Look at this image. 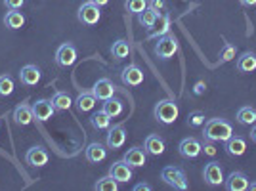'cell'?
Wrapping results in <instances>:
<instances>
[{
	"instance_id": "6da1fadb",
	"label": "cell",
	"mask_w": 256,
	"mask_h": 191,
	"mask_svg": "<svg viewBox=\"0 0 256 191\" xmlns=\"http://www.w3.org/2000/svg\"><path fill=\"white\" fill-rule=\"evenodd\" d=\"M234 136V126L226 118H210L204 122L203 138L208 142H226Z\"/></svg>"
},
{
	"instance_id": "7a4b0ae2",
	"label": "cell",
	"mask_w": 256,
	"mask_h": 191,
	"mask_svg": "<svg viewBox=\"0 0 256 191\" xmlns=\"http://www.w3.org/2000/svg\"><path fill=\"white\" fill-rule=\"evenodd\" d=\"M178 113H180V109L174 100H160L153 109V115L160 124H174L178 118Z\"/></svg>"
},
{
	"instance_id": "3957f363",
	"label": "cell",
	"mask_w": 256,
	"mask_h": 191,
	"mask_svg": "<svg viewBox=\"0 0 256 191\" xmlns=\"http://www.w3.org/2000/svg\"><path fill=\"white\" fill-rule=\"evenodd\" d=\"M160 180L168 184L174 190H188V176H186L184 170L176 168V166H164L160 172Z\"/></svg>"
},
{
	"instance_id": "277c9868",
	"label": "cell",
	"mask_w": 256,
	"mask_h": 191,
	"mask_svg": "<svg viewBox=\"0 0 256 191\" xmlns=\"http://www.w3.org/2000/svg\"><path fill=\"white\" fill-rule=\"evenodd\" d=\"M176 52H178V38L174 34L166 32V34L159 36V40L155 44V56L159 60H170Z\"/></svg>"
},
{
	"instance_id": "5b68a950",
	"label": "cell",
	"mask_w": 256,
	"mask_h": 191,
	"mask_svg": "<svg viewBox=\"0 0 256 191\" xmlns=\"http://www.w3.org/2000/svg\"><path fill=\"white\" fill-rule=\"evenodd\" d=\"M102 20V12H100V6L94 4V2H84L80 8H78V22L82 23V25H88V27H92V25H96L98 22Z\"/></svg>"
},
{
	"instance_id": "8992f818",
	"label": "cell",
	"mask_w": 256,
	"mask_h": 191,
	"mask_svg": "<svg viewBox=\"0 0 256 191\" xmlns=\"http://www.w3.org/2000/svg\"><path fill=\"white\" fill-rule=\"evenodd\" d=\"M76 48L73 46L71 42H65L62 44L60 48H58V52H56V64L60 65V67H71V65H75L76 62Z\"/></svg>"
},
{
	"instance_id": "52a82bcc",
	"label": "cell",
	"mask_w": 256,
	"mask_h": 191,
	"mask_svg": "<svg viewBox=\"0 0 256 191\" xmlns=\"http://www.w3.org/2000/svg\"><path fill=\"white\" fill-rule=\"evenodd\" d=\"M126 142V130L124 124H113L107 128V148L109 149H120Z\"/></svg>"
},
{
	"instance_id": "ba28073f",
	"label": "cell",
	"mask_w": 256,
	"mask_h": 191,
	"mask_svg": "<svg viewBox=\"0 0 256 191\" xmlns=\"http://www.w3.org/2000/svg\"><path fill=\"white\" fill-rule=\"evenodd\" d=\"M178 151L184 159H197L201 153H203V144L195 138H186L180 142Z\"/></svg>"
},
{
	"instance_id": "9c48e42d",
	"label": "cell",
	"mask_w": 256,
	"mask_h": 191,
	"mask_svg": "<svg viewBox=\"0 0 256 191\" xmlns=\"http://www.w3.org/2000/svg\"><path fill=\"white\" fill-rule=\"evenodd\" d=\"M31 107H32V117H34V120H38V122L50 120L54 115V111H56L52 100H38V102L32 104Z\"/></svg>"
},
{
	"instance_id": "30bf717a",
	"label": "cell",
	"mask_w": 256,
	"mask_h": 191,
	"mask_svg": "<svg viewBox=\"0 0 256 191\" xmlns=\"http://www.w3.org/2000/svg\"><path fill=\"white\" fill-rule=\"evenodd\" d=\"M203 178L204 182L208 184V186H222L224 184V170L222 166L218 164V162H208V164H204V170H203Z\"/></svg>"
},
{
	"instance_id": "8fae6325",
	"label": "cell",
	"mask_w": 256,
	"mask_h": 191,
	"mask_svg": "<svg viewBox=\"0 0 256 191\" xmlns=\"http://www.w3.org/2000/svg\"><path fill=\"white\" fill-rule=\"evenodd\" d=\"M115 90H117V88H115V84H113L109 78H100V80H96L94 86H92V94L96 96V100H102V102L113 98V96H115Z\"/></svg>"
},
{
	"instance_id": "7c38bea8",
	"label": "cell",
	"mask_w": 256,
	"mask_h": 191,
	"mask_svg": "<svg viewBox=\"0 0 256 191\" xmlns=\"http://www.w3.org/2000/svg\"><path fill=\"white\" fill-rule=\"evenodd\" d=\"M109 176H113L118 184L132 180V166H130L124 159L117 160V162H113V164H111V168H109Z\"/></svg>"
},
{
	"instance_id": "4fadbf2b",
	"label": "cell",
	"mask_w": 256,
	"mask_h": 191,
	"mask_svg": "<svg viewBox=\"0 0 256 191\" xmlns=\"http://www.w3.org/2000/svg\"><path fill=\"white\" fill-rule=\"evenodd\" d=\"M120 78H122V82L126 86H140L144 82V73H142V69H140L138 65L130 64L122 69Z\"/></svg>"
},
{
	"instance_id": "5bb4252c",
	"label": "cell",
	"mask_w": 256,
	"mask_h": 191,
	"mask_svg": "<svg viewBox=\"0 0 256 191\" xmlns=\"http://www.w3.org/2000/svg\"><path fill=\"white\" fill-rule=\"evenodd\" d=\"M48 151L40 146H34L27 151V155H25V160H27V164H31V166H36V168H40L44 164H48Z\"/></svg>"
},
{
	"instance_id": "9a60e30c",
	"label": "cell",
	"mask_w": 256,
	"mask_h": 191,
	"mask_svg": "<svg viewBox=\"0 0 256 191\" xmlns=\"http://www.w3.org/2000/svg\"><path fill=\"white\" fill-rule=\"evenodd\" d=\"M224 186L228 191H246L248 190V178L243 172L235 170L228 176V180H224Z\"/></svg>"
},
{
	"instance_id": "2e32d148",
	"label": "cell",
	"mask_w": 256,
	"mask_h": 191,
	"mask_svg": "<svg viewBox=\"0 0 256 191\" xmlns=\"http://www.w3.org/2000/svg\"><path fill=\"white\" fill-rule=\"evenodd\" d=\"M14 120L20 126H29L32 120H34V117H32V107L27 102L20 104V106L14 109Z\"/></svg>"
},
{
	"instance_id": "e0dca14e",
	"label": "cell",
	"mask_w": 256,
	"mask_h": 191,
	"mask_svg": "<svg viewBox=\"0 0 256 191\" xmlns=\"http://www.w3.org/2000/svg\"><path fill=\"white\" fill-rule=\"evenodd\" d=\"M40 78H42V73L36 65H25L20 73V80L25 86H36L40 82Z\"/></svg>"
},
{
	"instance_id": "ac0fdd59",
	"label": "cell",
	"mask_w": 256,
	"mask_h": 191,
	"mask_svg": "<svg viewBox=\"0 0 256 191\" xmlns=\"http://www.w3.org/2000/svg\"><path fill=\"white\" fill-rule=\"evenodd\" d=\"M226 153L230 157H243L246 151V142L241 136H232L230 140H226Z\"/></svg>"
},
{
	"instance_id": "d6986e66",
	"label": "cell",
	"mask_w": 256,
	"mask_h": 191,
	"mask_svg": "<svg viewBox=\"0 0 256 191\" xmlns=\"http://www.w3.org/2000/svg\"><path fill=\"white\" fill-rule=\"evenodd\" d=\"M235 67H237L239 73H245V74L256 71V54L254 52H243L239 58H237Z\"/></svg>"
},
{
	"instance_id": "ffe728a7",
	"label": "cell",
	"mask_w": 256,
	"mask_h": 191,
	"mask_svg": "<svg viewBox=\"0 0 256 191\" xmlns=\"http://www.w3.org/2000/svg\"><path fill=\"white\" fill-rule=\"evenodd\" d=\"M106 157H107V149L100 142H94V144H90L86 148V160L92 162V164H98V162L106 160Z\"/></svg>"
},
{
	"instance_id": "44dd1931",
	"label": "cell",
	"mask_w": 256,
	"mask_h": 191,
	"mask_svg": "<svg viewBox=\"0 0 256 191\" xmlns=\"http://www.w3.org/2000/svg\"><path fill=\"white\" fill-rule=\"evenodd\" d=\"M144 148H146V153H150L153 157H159V155L164 153V140L160 138L159 134H150L146 138Z\"/></svg>"
},
{
	"instance_id": "7402d4cb",
	"label": "cell",
	"mask_w": 256,
	"mask_h": 191,
	"mask_svg": "<svg viewBox=\"0 0 256 191\" xmlns=\"http://www.w3.org/2000/svg\"><path fill=\"white\" fill-rule=\"evenodd\" d=\"M124 160H126L132 168H142V166H146V160H148L146 149H140V148L128 149L126 153H124Z\"/></svg>"
},
{
	"instance_id": "603a6c76",
	"label": "cell",
	"mask_w": 256,
	"mask_h": 191,
	"mask_svg": "<svg viewBox=\"0 0 256 191\" xmlns=\"http://www.w3.org/2000/svg\"><path fill=\"white\" fill-rule=\"evenodd\" d=\"M75 104H76V109H78L80 113H88V111H92V109L96 107L98 100L92 92H82V94L76 98Z\"/></svg>"
},
{
	"instance_id": "cb8c5ba5",
	"label": "cell",
	"mask_w": 256,
	"mask_h": 191,
	"mask_svg": "<svg viewBox=\"0 0 256 191\" xmlns=\"http://www.w3.org/2000/svg\"><path fill=\"white\" fill-rule=\"evenodd\" d=\"M153 27H155V31L150 34V38H159L162 34H166L168 29H170V16L168 14H160Z\"/></svg>"
},
{
	"instance_id": "d4e9b609",
	"label": "cell",
	"mask_w": 256,
	"mask_h": 191,
	"mask_svg": "<svg viewBox=\"0 0 256 191\" xmlns=\"http://www.w3.org/2000/svg\"><path fill=\"white\" fill-rule=\"evenodd\" d=\"M4 25L8 29H14V31L16 29H22L23 25H25V16L18 10H10L6 14V18H4Z\"/></svg>"
},
{
	"instance_id": "484cf974",
	"label": "cell",
	"mask_w": 256,
	"mask_h": 191,
	"mask_svg": "<svg viewBox=\"0 0 256 191\" xmlns=\"http://www.w3.org/2000/svg\"><path fill=\"white\" fill-rule=\"evenodd\" d=\"M237 122L239 124H245V126H250V124H256V109L250 106L241 107L237 111Z\"/></svg>"
},
{
	"instance_id": "4316f807",
	"label": "cell",
	"mask_w": 256,
	"mask_h": 191,
	"mask_svg": "<svg viewBox=\"0 0 256 191\" xmlns=\"http://www.w3.org/2000/svg\"><path fill=\"white\" fill-rule=\"evenodd\" d=\"M90 124L96 128V130H107V128L111 126V117L102 109V111H98V113H94L90 117Z\"/></svg>"
},
{
	"instance_id": "83f0119b",
	"label": "cell",
	"mask_w": 256,
	"mask_h": 191,
	"mask_svg": "<svg viewBox=\"0 0 256 191\" xmlns=\"http://www.w3.org/2000/svg\"><path fill=\"white\" fill-rule=\"evenodd\" d=\"M52 104H54V107H56V111H67L69 107L73 106L71 96L67 94V92H56L52 98Z\"/></svg>"
},
{
	"instance_id": "f1b7e54d",
	"label": "cell",
	"mask_w": 256,
	"mask_h": 191,
	"mask_svg": "<svg viewBox=\"0 0 256 191\" xmlns=\"http://www.w3.org/2000/svg\"><path fill=\"white\" fill-rule=\"evenodd\" d=\"M157 18H159V14L153 12L151 8H146L144 12H140L138 14L140 25L146 27V29H153V25H155V22H157Z\"/></svg>"
},
{
	"instance_id": "f546056e",
	"label": "cell",
	"mask_w": 256,
	"mask_h": 191,
	"mask_svg": "<svg viewBox=\"0 0 256 191\" xmlns=\"http://www.w3.org/2000/svg\"><path fill=\"white\" fill-rule=\"evenodd\" d=\"M122 109H124L122 102H120V100H115V98H109V100H106V104H104V111H106L111 118L118 117V115L122 113Z\"/></svg>"
},
{
	"instance_id": "4dcf8cb0",
	"label": "cell",
	"mask_w": 256,
	"mask_h": 191,
	"mask_svg": "<svg viewBox=\"0 0 256 191\" xmlns=\"http://www.w3.org/2000/svg\"><path fill=\"white\" fill-rule=\"evenodd\" d=\"M98 191H117L118 190V182L113 178V176H104L100 178L98 184L94 186Z\"/></svg>"
},
{
	"instance_id": "1f68e13d",
	"label": "cell",
	"mask_w": 256,
	"mask_h": 191,
	"mask_svg": "<svg viewBox=\"0 0 256 191\" xmlns=\"http://www.w3.org/2000/svg\"><path fill=\"white\" fill-rule=\"evenodd\" d=\"M111 54H113L115 60H124L130 54V46H128L126 40H117V42L113 44V48H111Z\"/></svg>"
},
{
	"instance_id": "d6a6232c",
	"label": "cell",
	"mask_w": 256,
	"mask_h": 191,
	"mask_svg": "<svg viewBox=\"0 0 256 191\" xmlns=\"http://www.w3.org/2000/svg\"><path fill=\"white\" fill-rule=\"evenodd\" d=\"M14 78H12L10 74H2L0 76V98H6V96H12L14 94Z\"/></svg>"
},
{
	"instance_id": "836d02e7",
	"label": "cell",
	"mask_w": 256,
	"mask_h": 191,
	"mask_svg": "<svg viewBox=\"0 0 256 191\" xmlns=\"http://www.w3.org/2000/svg\"><path fill=\"white\" fill-rule=\"evenodd\" d=\"M124 6H126V12L138 16L140 12H144L148 8V0H126Z\"/></svg>"
},
{
	"instance_id": "e575fe53",
	"label": "cell",
	"mask_w": 256,
	"mask_h": 191,
	"mask_svg": "<svg viewBox=\"0 0 256 191\" xmlns=\"http://www.w3.org/2000/svg\"><path fill=\"white\" fill-rule=\"evenodd\" d=\"M204 113L203 111H192L190 115H188V124L192 128H199L204 124Z\"/></svg>"
},
{
	"instance_id": "d590c367",
	"label": "cell",
	"mask_w": 256,
	"mask_h": 191,
	"mask_svg": "<svg viewBox=\"0 0 256 191\" xmlns=\"http://www.w3.org/2000/svg\"><path fill=\"white\" fill-rule=\"evenodd\" d=\"M235 58V46L232 44H224L222 52H220V64H228Z\"/></svg>"
},
{
	"instance_id": "8d00e7d4",
	"label": "cell",
	"mask_w": 256,
	"mask_h": 191,
	"mask_svg": "<svg viewBox=\"0 0 256 191\" xmlns=\"http://www.w3.org/2000/svg\"><path fill=\"white\" fill-rule=\"evenodd\" d=\"M148 8H151L153 12H157V14H162L164 12V0H150L148 2Z\"/></svg>"
},
{
	"instance_id": "74e56055",
	"label": "cell",
	"mask_w": 256,
	"mask_h": 191,
	"mask_svg": "<svg viewBox=\"0 0 256 191\" xmlns=\"http://www.w3.org/2000/svg\"><path fill=\"white\" fill-rule=\"evenodd\" d=\"M23 4H25V0H4V6L8 10H20Z\"/></svg>"
},
{
	"instance_id": "f35d334b",
	"label": "cell",
	"mask_w": 256,
	"mask_h": 191,
	"mask_svg": "<svg viewBox=\"0 0 256 191\" xmlns=\"http://www.w3.org/2000/svg\"><path fill=\"white\" fill-rule=\"evenodd\" d=\"M203 151H204V155H208V157H214V155H216V148H214V142H208V140H204Z\"/></svg>"
},
{
	"instance_id": "ab89813d",
	"label": "cell",
	"mask_w": 256,
	"mask_h": 191,
	"mask_svg": "<svg viewBox=\"0 0 256 191\" xmlns=\"http://www.w3.org/2000/svg\"><path fill=\"white\" fill-rule=\"evenodd\" d=\"M204 90H206V84H204L203 80H199V82L195 84V88H193V94L201 96V94H204Z\"/></svg>"
},
{
	"instance_id": "60d3db41",
	"label": "cell",
	"mask_w": 256,
	"mask_h": 191,
	"mask_svg": "<svg viewBox=\"0 0 256 191\" xmlns=\"http://www.w3.org/2000/svg\"><path fill=\"white\" fill-rule=\"evenodd\" d=\"M134 190H136V191H142V190H144V191H150L151 186H150V184H138V186H134Z\"/></svg>"
},
{
	"instance_id": "b9f144b4",
	"label": "cell",
	"mask_w": 256,
	"mask_h": 191,
	"mask_svg": "<svg viewBox=\"0 0 256 191\" xmlns=\"http://www.w3.org/2000/svg\"><path fill=\"white\" fill-rule=\"evenodd\" d=\"M245 8H250V6H256V0H239Z\"/></svg>"
},
{
	"instance_id": "7bdbcfd3",
	"label": "cell",
	"mask_w": 256,
	"mask_h": 191,
	"mask_svg": "<svg viewBox=\"0 0 256 191\" xmlns=\"http://www.w3.org/2000/svg\"><path fill=\"white\" fill-rule=\"evenodd\" d=\"M90 2H94V4H98L100 8H102V6H106V4H109V0H90Z\"/></svg>"
},
{
	"instance_id": "ee69618b",
	"label": "cell",
	"mask_w": 256,
	"mask_h": 191,
	"mask_svg": "<svg viewBox=\"0 0 256 191\" xmlns=\"http://www.w3.org/2000/svg\"><path fill=\"white\" fill-rule=\"evenodd\" d=\"M250 140H252V142L256 144V124H254V128L250 130Z\"/></svg>"
},
{
	"instance_id": "f6af8a7d",
	"label": "cell",
	"mask_w": 256,
	"mask_h": 191,
	"mask_svg": "<svg viewBox=\"0 0 256 191\" xmlns=\"http://www.w3.org/2000/svg\"><path fill=\"white\" fill-rule=\"evenodd\" d=\"M248 190H250V191H256V182H252V184L248 182Z\"/></svg>"
}]
</instances>
